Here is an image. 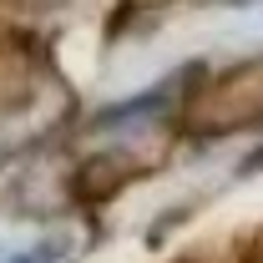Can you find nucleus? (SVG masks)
I'll return each instance as SVG.
<instances>
[{
    "label": "nucleus",
    "mask_w": 263,
    "mask_h": 263,
    "mask_svg": "<svg viewBox=\"0 0 263 263\" xmlns=\"http://www.w3.org/2000/svg\"><path fill=\"white\" fill-rule=\"evenodd\" d=\"M51 253H56V248H35L31 258H15V263H46V258H51Z\"/></svg>",
    "instance_id": "f257e3e1"
}]
</instances>
